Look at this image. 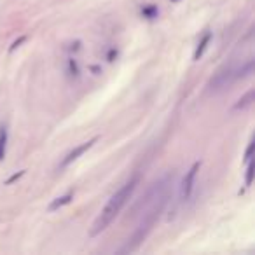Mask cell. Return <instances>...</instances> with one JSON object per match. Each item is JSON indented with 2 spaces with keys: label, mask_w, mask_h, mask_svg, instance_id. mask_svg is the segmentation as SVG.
<instances>
[{
  "label": "cell",
  "mask_w": 255,
  "mask_h": 255,
  "mask_svg": "<svg viewBox=\"0 0 255 255\" xmlns=\"http://www.w3.org/2000/svg\"><path fill=\"white\" fill-rule=\"evenodd\" d=\"M144 203L147 204V211L144 213V217H142V222L138 224V228H136L135 234H133L131 238V243L128 241V247L124 248V254H128V252H133L136 250V247H138L142 241L145 239V236L149 234V231H151L152 228H154L155 220L159 219L161 211H163L164 204H166V182H159L155 183L154 187L149 191L147 198L144 200Z\"/></svg>",
  "instance_id": "6da1fadb"
},
{
  "label": "cell",
  "mask_w": 255,
  "mask_h": 255,
  "mask_svg": "<svg viewBox=\"0 0 255 255\" xmlns=\"http://www.w3.org/2000/svg\"><path fill=\"white\" fill-rule=\"evenodd\" d=\"M136 185H138V175L133 177L131 180H128V182L124 183L123 187H121L116 194L110 196V200L107 201V204H105L103 210L100 211L98 219H96L95 224H93V228H91V231H89V234L98 236L100 232H103L105 229L110 226L112 220L119 215L121 210H123V206L128 203V200L131 198V194H133V191L136 189Z\"/></svg>",
  "instance_id": "7a4b0ae2"
},
{
  "label": "cell",
  "mask_w": 255,
  "mask_h": 255,
  "mask_svg": "<svg viewBox=\"0 0 255 255\" xmlns=\"http://www.w3.org/2000/svg\"><path fill=\"white\" fill-rule=\"evenodd\" d=\"M201 168V163L198 161V163H194L191 166V170H189L187 173H185V177H183L182 180V187H180V200L182 201H187L189 198H191L192 194V189H194V178H196V173H198V170Z\"/></svg>",
  "instance_id": "3957f363"
},
{
  "label": "cell",
  "mask_w": 255,
  "mask_h": 255,
  "mask_svg": "<svg viewBox=\"0 0 255 255\" xmlns=\"http://www.w3.org/2000/svg\"><path fill=\"white\" fill-rule=\"evenodd\" d=\"M96 140H98V138H93V140H89V142H84L82 145H79V147H76L74 151L68 152V154L65 155V159L61 161L60 168H67L68 164H72L76 159H79V155H82L86 151H89V149L93 147V144H96Z\"/></svg>",
  "instance_id": "277c9868"
},
{
  "label": "cell",
  "mask_w": 255,
  "mask_h": 255,
  "mask_svg": "<svg viewBox=\"0 0 255 255\" xmlns=\"http://www.w3.org/2000/svg\"><path fill=\"white\" fill-rule=\"evenodd\" d=\"M210 40H211V33L210 32H206L203 35V39H201V42L198 44V48H196V52H194V61H198L203 56V52L206 51V48H208V44H210Z\"/></svg>",
  "instance_id": "5b68a950"
},
{
  "label": "cell",
  "mask_w": 255,
  "mask_h": 255,
  "mask_svg": "<svg viewBox=\"0 0 255 255\" xmlns=\"http://www.w3.org/2000/svg\"><path fill=\"white\" fill-rule=\"evenodd\" d=\"M72 198H74L72 192H67V194L61 196V198H56V200L52 201L51 204H49V211H56L58 208H61V206H65V204H68L70 201H72Z\"/></svg>",
  "instance_id": "8992f818"
},
{
  "label": "cell",
  "mask_w": 255,
  "mask_h": 255,
  "mask_svg": "<svg viewBox=\"0 0 255 255\" xmlns=\"http://www.w3.org/2000/svg\"><path fill=\"white\" fill-rule=\"evenodd\" d=\"M5 144H7V128H0V161L4 159L5 155Z\"/></svg>",
  "instance_id": "52a82bcc"
},
{
  "label": "cell",
  "mask_w": 255,
  "mask_h": 255,
  "mask_svg": "<svg viewBox=\"0 0 255 255\" xmlns=\"http://www.w3.org/2000/svg\"><path fill=\"white\" fill-rule=\"evenodd\" d=\"M252 98H254V91H248L247 95L239 100V103H236V108H245L248 105H252Z\"/></svg>",
  "instance_id": "ba28073f"
},
{
  "label": "cell",
  "mask_w": 255,
  "mask_h": 255,
  "mask_svg": "<svg viewBox=\"0 0 255 255\" xmlns=\"http://www.w3.org/2000/svg\"><path fill=\"white\" fill-rule=\"evenodd\" d=\"M248 168H247V178H245V183L248 187L252 185V178H254V166H252V161H248Z\"/></svg>",
  "instance_id": "9c48e42d"
},
{
  "label": "cell",
  "mask_w": 255,
  "mask_h": 255,
  "mask_svg": "<svg viewBox=\"0 0 255 255\" xmlns=\"http://www.w3.org/2000/svg\"><path fill=\"white\" fill-rule=\"evenodd\" d=\"M142 14H144L145 18H149V20H152V18H155V14H157V9L155 7H145L144 11H142Z\"/></svg>",
  "instance_id": "30bf717a"
},
{
  "label": "cell",
  "mask_w": 255,
  "mask_h": 255,
  "mask_svg": "<svg viewBox=\"0 0 255 255\" xmlns=\"http://www.w3.org/2000/svg\"><path fill=\"white\" fill-rule=\"evenodd\" d=\"M25 39H26V37H21V39H18L16 42H12V46H11V48H9V51L12 52V51H14V49H16V48H20V46L25 42Z\"/></svg>",
  "instance_id": "8fae6325"
},
{
  "label": "cell",
  "mask_w": 255,
  "mask_h": 255,
  "mask_svg": "<svg viewBox=\"0 0 255 255\" xmlns=\"http://www.w3.org/2000/svg\"><path fill=\"white\" fill-rule=\"evenodd\" d=\"M70 70H72V76H79V68H77V63L74 60H70Z\"/></svg>",
  "instance_id": "7c38bea8"
},
{
  "label": "cell",
  "mask_w": 255,
  "mask_h": 255,
  "mask_svg": "<svg viewBox=\"0 0 255 255\" xmlns=\"http://www.w3.org/2000/svg\"><path fill=\"white\" fill-rule=\"evenodd\" d=\"M252 149H254V144H250L248 145V149H247V154H245V161H252Z\"/></svg>",
  "instance_id": "4fadbf2b"
},
{
  "label": "cell",
  "mask_w": 255,
  "mask_h": 255,
  "mask_svg": "<svg viewBox=\"0 0 255 255\" xmlns=\"http://www.w3.org/2000/svg\"><path fill=\"white\" fill-rule=\"evenodd\" d=\"M25 175V172H20V173H14V175H12L11 177V178H9L7 180V183H12V182H14V180H18V178H20V177H23Z\"/></svg>",
  "instance_id": "5bb4252c"
},
{
  "label": "cell",
  "mask_w": 255,
  "mask_h": 255,
  "mask_svg": "<svg viewBox=\"0 0 255 255\" xmlns=\"http://www.w3.org/2000/svg\"><path fill=\"white\" fill-rule=\"evenodd\" d=\"M173 2H177V0H173Z\"/></svg>",
  "instance_id": "9a60e30c"
}]
</instances>
